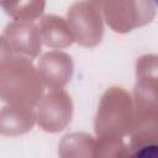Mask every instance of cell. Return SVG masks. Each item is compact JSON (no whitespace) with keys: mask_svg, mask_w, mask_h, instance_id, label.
<instances>
[{"mask_svg":"<svg viewBox=\"0 0 158 158\" xmlns=\"http://www.w3.org/2000/svg\"><path fill=\"white\" fill-rule=\"evenodd\" d=\"M131 158H158V146L156 143H147L138 147Z\"/></svg>","mask_w":158,"mask_h":158,"instance_id":"1","label":"cell"}]
</instances>
